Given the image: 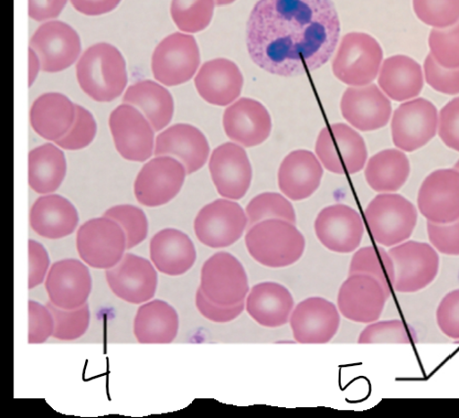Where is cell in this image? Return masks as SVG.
<instances>
[{"label": "cell", "instance_id": "cell-55", "mask_svg": "<svg viewBox=\"0 0 459 418\" xmlns=\"http://www.w3.org/2000/svg\"><path fill=\"white\" fill-rule=\"evenodd\" d=\"M29 55V84L30 87L38 78L39 72L41 69V64L37 53L33 49L30 48Z\"/></svg>", "mask_w": 459, "mask_h": 418}, {"label": "cell", "instance_id": "cell-42", "mask_svg": "<svg viewBox=\"0 0 459 418\" xmlns=\"http://www.w3.org/2000/svg\"><path fill=\"white\" fill-rule=\"evenodd\" d=\"M416 16L426 25L446 29L459 20V0H413Z\"/></svg>", "mask_w": 459, "mask_h": 418}, {"label": "cell", "instance_id": "cell-49", "mask_svg": "<svg viewBox=\"0 0 459 418\" xmlns=\"http://www.w3.org/2000/svg\"><path fill=\"white\" fill-rule=\"evenodd\" d=\"M436 320L443 335L459 340V289L443 297L436 310Z\"/></svg>", "mask_w": 459, "mask_h": 418}, {"label": "cell", "instance_id": "cell-53", "mask_svg": "<svg viewBox=\"0 0 459 418\" xmlns=\"http://www.w3.org/2000/svg\"><path fill=\"white\" fill-rule=\"evenodd\" d=\"M66 4L67 0H29V16L38 22L56 18Z\"/></svg>", "mask_w": 459, "mask_h": 418}, {"label": "cell", "instance_id": "cell-3", "mask_svg": "<svg viewBox=\"0 0 459 418\" xmlns=\"http://www.w3.org/2000/svg\"><path fill=\"white\" fill-rule=\"evenodd\" d=\"M245 244L252 258L259 264L279 269L302 258L306 240L295 223L284 220H266L250 227Z\"/></svg>", "mask_w": 459, "mask_h": 418}, {"label": "cell", "instance_id": "cell-2", "mask_svg": "<svg viewBox=\"0 0 459 418\" xmlns=\"http://www.w3.org/2000/svg\"><path fill=\"white\" fill-rule=\"evenodd\" d=\"M81 89L98 102H111L127 83L126 61L120 50L100 42L84 51L77 65Z\"/></svg>", "mask_w": 459, "mask_h": 418}, {"label": "cell", "instance_id": "cell-5", "mask_svg": "<svg viewBox=\"0 0 459 418\" xmlns=\"http://www.w3.org/2000/svg\"><path fill=\"white\" fill-rule=\"evenodd\" d=\"M394 263L393 291L415 293L429 287L440 269V257L432 245L404 241L389 250Z\"/></svg>", "mask_w": 459, "mask_h": 418}, {"label": "cell", "instance_id": "cell-23", "mask_svg": "<svg viewBox=\"0 0 459 418\" xmlns=\"http://www.w3.org/2000/svg\"><path fill=\"white\" fill-rule=\"evenodd\" d=\"M344 119L360 132H373L388 125L392 104L377 84L349 88L341 100Z\"/></svg>", "mask_w": 459, "mask_h": 418}, {"label": "cell", "instance_id": "cell-50", "mask_svg": "<svg viewBox=\"0 0 459 418\" xmlns=\"http://www.w3.org/2000/svg\"><path fill=\"white\" fill-rule=\"evenodd\" d=\"M437 133L448 148L459 152V98L444 106L439 114Z\"/></svg>", "mask_w": 459, "mask_h": 418}, {"label": "cell", "instance_id": "cell-7", "mask_svg": "<svg viewBox=\"0 0 459 418\" xmlns=\"http://www.w3.org/2000/svg\"><path fill=\"white\" fill-rule=\"evenodd\" d=\"M316 153L325 168L337 175H353L365 168L368 148L364 138L346 124H333L318 135Z\"/></svg>", "mask_w": 459, "mask_h": 418}, {"label": "cell", "instance_id": "cell-22", "mask_svg": "<svg viewBox=\"0 0 459 418\" xmlns=\"http://www.w3.org/2000/svg\"><path fill=\"white\" fill-rule=\"evenodd\" d=\"M49 301L56 307L74 309L87 304L92 291L89 267L79 260L65 259L52 265L47 275Z\"/></svg>", "mask_w": 459, "mask_h": 418}, {"label": "cell", "instance_id": "cell-6", "mask_svg": "<svg viewBox=\"0 0 459 418\" xmlns=\"http://www.w3.org/2000/svg\"><path fill=\"white\" fill-rule=\"evenodd\" d=\"M383 60L379 42L364 33H350L341 41L333 64L335 77L351 87H365L377 77Z\"/></svg>", "mask_w": 459, "mask_h": 418}, {"label": "cell", "instance_id": "cell-29", "mask_svg": "<svg viewBox=\"0 0 459 418\" xmlns=\"http://www.w3.org/2000/svg\"><path fill=\"white\" fill-rule=\"evenodd\" d=\"M78 223L77 209L68 199L57 195L39 197L30 212V228L48 239L69 237Z\"/></svg>", "mask_w": 459, "mask_h": 418}, {"label": "cell", "instance_id": "cell-11", "mask_svg": "<svg viewBox=\"0 0 459 418\" xmlns=\"http://www.w3.org/2000/svg\"><path fill=\"white\" fill-rule=\"evenodd\" d=\"M199 65L196 39L181 33L170 35L160 42L152 62L154 78L167 87L187 83L194 78Z\"/></svg>", "mask_w": 459, "mask_h": 418}, {"label": "cell", "instance_id": "cell-45", "mask_svg": "<svg viewBox=\"0 0 459 418\" xmlns=\"http://www.w3.org/2000/svg\"><path fill=\"white\" fill-rule=\"evenodd\" d=\"M98 132L94 117L87 109L76 105V117L68 134L56 142V145L66 150H80L88 147Z\"/></svg>", "mask_w": 459, "mask_h": 418}, {"label": "cell", "instance_id": "cell-17", "mask_svg": "<svg viewBox=\"0 0 459 418\" xmlns=\"http://www.w3.org/2000/svg\"><path fill=\"white\" fill-rule=\"evenodd\" d=\"M105 276L112 292L127 303H146L156 294L157 272L143 257L125 254L118 264L106 270Z\"/></svg>", "mask_w": 459, "mask_h": 418}, {"label": "cell", "instance_id": "cell-24", "mask_svg": "<svg viewBox=\"0 0 459 418\" xmlns=\"http://www.w3.org/2000/svg\"><path fill=\"white\" fill-rule=\"evenodd\" d=\"M223 128L232 142L244 147H255L269 138L272 117L265 107L251 99H240L223 114Z\"/></svg>", "mask_w": 459, "mask_h": 418}, {"label": "cell", "instance_id": "cell-8", "mask_svg": "<svg viewBox=\"0 0 459 418\" xmlns=\"http://www.w3.org/2000/svg\"><path fill=\"white\" fill-rule=\"evenodd\" d=\"M199 289L211 302L221 306L245 302L250 292L247 271L228 252L213 254L203 265Z\"/></svg>", "mask_w": 459, "mask_h": 418}, {"label": "cell", "instance_id": "cell-38", "mask_svg": "<svg viewBox=\"0 0 459 418\" xmlns=\"http://www.w3.org/2000/svg\"><path fill=\"white\" fill-rule=\"evenodd\" d=\"M215 4L216 0H173L170 15L181 31L195 34L210 25Z\"/></svg>", "mask_w": 459, "mask_h": 418}, {"label": "cell", "instance_id": "cell-43", "mask_svg": "<svg viewBox=\"0 0 459 418\" xmlns=\"http://www.w3.org/2000/svg\"><path fill=\"white\" fill-rule=\"evenodd\" d=\"M431 55L446 69L459 68V22L446 29H433L429 36Z\"/></svg>", "mask_w": 459, "mask_h": 418}, {"label": "cell", "instance_id": "cell-12", "mask_svg": "<svg viewBox=\"0 0 459 418\" xmlns=\"http://www.w3.org/2000/svg\"><path fill=\"white\" fill-rule=\"evenodd\" d=\"M186 170L170 156H157L146 163L134 182V195L146 207H159L172 201L183 188Z\"/></svg>", "mask_w": 459, "mask_h": 418}, {"label": "cell", "instance_id": "cell-20", "mask_svg": "<svg viewBox=\"0 0 459 418\" xmlns=\"http://www.w3.org/2000/svg\"><path fill=\"white\" fill-rule=\"evenodd\" d=\"M209 169L221 196L239 200L247 196L253 171L248 155L241 145L227 143L217 147L211 155Z\"/></svg>", "mask_w": 459, "mask_h": 418}, {"label": "cell", "instance_id": "cell-54", "mask_svg": "<svg viewBox=\"0 0 459 418\" xmlns=\"http://www.w3.org/2000/svg\"><path fill=\"white\" fill-rule=\"evenodd\" d=\"M71 3L83 15L100 16L113 12L121 0H71Z\"/></svg>", "mask_w": 459, "mask_h": 418}, {"label": "cell", "instance_id": "cell-31", "mask_svg": "<svg viewBox=\"0 0 459 418\" xmlns=\"http://www.w3.org/2000/svg\"><path fill=\"white\" fill-rule=\"evenodd\" d=\"M76 117V105L67 96L42 94L31 106L30 120L35 132L50 142H57L71 130Z\"/></svg>", "mask_w": 459, "mask_h": 418}, {"label": "cell", "instance_id": "cell-34", "mask_svg": "<svg viewBox=\"0 0 459 418\" xmlns=\"http://www.w3.org/2000/svg\"><path fill=\"white\" fill-rule=\"evenodd\" d=\"M123 101L140 110L155 132L162 131L173 119L175 103L172 94L153 81H142L131 85Z\"/></svg>", "mask_w": 459, "mask_h": 418}, {"label": "cell", "instance_id": "cell-26", "mask_svg": "<svg viewBox=\"0 0 459 418\" xmlns=\"http://www.w3.org/2000/svg\"><path fill=\"white\" fill-rule=\"evenodd\" d=\"M243 83L242 73L237 64L224 58L206 62L195 78V87L201 98L221 107L239 98Z\"/></svg>", "mask_w": 459, "mask_h": 418}, {"label": "cell", "instance_id": "cell-47", "mask_svg": "<svg viewBox=\"0 0 459 418\" xmlns=\"http://www.w3.org/2000/svg\"><path fill=\"white\" fill-rule=\"evenodd\" d=\"M55 334V318L48 306L29 301V343L42 344Z\"/></svg>", "mask_w": 459, "mask_h": 418}, {"label": "cell", "instance_id": "cell-57", "mask_svg": "<svg viewBox=\"0 0 459 418\" xmlns=\"http://www.w3.org/2000/svg\"><path fill=\"white\" fill-rule=\"evenodd\" d=\"M455 169L459 170V160L457 161L456 164L455 165Z\"/></svg>", "mask_w": 459, "mask_h": 418}, {"label": "cell", "instance_id": "cell-51", "mask_svg": "<svg viewBox=\"0 0 459 418\" xmlns=\"http://www.w3.org/2000/svg\"><path fill=\"white\" fill-rule=\"evenodd\" d=\"M196 307L199 313L213 323L226 324L238 318L245 308V302L236 306H221L212 303L198 289L195 297Z\"/></svg>", "mask_w": 459, "mask_h": 418}, {"label": "cell", "instance_id": "cell-37", "mask_svg": "<svg viewBox=\"0 0 459 418\" xmlns=\"http://www.w3.org/2000/svg\"><path fill=\"white\" fill-rule=\"evenodd\" d=\"M364 274L377 280L391 294L394 277V263L389 252L383 248H368L358 250L351 258L349 274Z\"/></svg>", "mask_w": 459, "mask_h": 418}, {"label": "cell", "instance_id": "cell-13", "mask_svg": "<svg viewBox=\"0 0 459 418\" xmlns=\"http://www.w3.org/2000/svg\"><path fill=\"white\" fill-rule=\"evenodd\" d=\"M439 114L424 99L404 102L394 112L391 123L393 143L404 152H413L430 143L437 132Z\"/></svg>", "mask_w": 459, "mask_h": 418}, {"label": "cell", "instance_id": "cell-19", "mask_svg": "<svg viewBox=\"0 0 459 418\" xmlns=\"http://www.w3.org/2000/svg\"><path fill=\"white\" fill-rule=\"evenodd\" d=\"M290 323L293 337L300 344H326L337 335L341 318L333 303L311 297L294 308Z\"/></svg>", "mask_w": 459, "mask_h": 418}, {"label": "cell", "instance_id": "cell-33", "mask_svg": "<svg viewBox=\"0 0 459 418\" xmlns=\"http://www.w3.org/2000/svg\"><path fill=\"white\" fill-rule=\"evenodd\" d=\"M378 84L383 92L394 101L418 98L424 87L421 66L409 57H389L383 62Z\"/></svg>", "mask_w": 459, "mask_h": 418}, {"label": "cell", "instance_id": "cell-15", "mask_svg": "<svg viewBox=\"0 0 459 418\" xmlns=\"http://www.w3.org/2000/svg\"><path fill=\"white\" fill-rule=\"evenodd\" d=\"M110 128L120 155L133 162H145L154 153V128L134 106L122 104L111 113Z\"/></svg>", "mask_w": 459, "mask_h": 418}, {"label": "cell", "instance_id": "cell-52", "mask_svg": "<svg viewBox=\"0 0 459 418\" xmlns=\"http://www.w3.org/2000/svg\"><path fill=\"white\" fill-rule=\"evenodd\" d=\"M50 266L47 249L35 240L29 241V289L45 282Z\"/></svg>", "mask_w": 459, "mask_h": 418}, {"label": "cell", "instance_id": "cell-27", "mask_svg": "<svg viewBox=\"0 0 459 418\" xmlns=\"http://www.w3.org/2000/svg\"><path fill=\"white\" fill-rule=\"evenodd\" d=\"M323 176V166L314 153L308 150H295L282 161L279 187L287 198L301 201L314 195Z\"/></svg>", "mask_w": 459, "mask_h": 418}, {"label": "cell", "instance_id": "cell-46", "mask_svg": "<svg viewBox=\"0 0 459 418\" xmlns=\"http://www.w3.org/2000/svg\"><path fill=\"white\" fill-rule=\"evenodd\" d=\"M424 73L427 83L436 91L448 95L459 94V68L442 67L430 53L424 62Z\"/></svg>", "mask_w": 459, "mask_h": 418}, {"label": "cell", "instance_id": "cell-56", "mask_svg": "<svg viewBox=\"0 0 459 418\" xmlns=\"http://www.w3.org/2000/svg\"><path fill=\"white\" fill-rule=\"evenodd\" d=\"M236 2V0H216V4L219 6L229 5Z\"/></svg>", "mask_w": 459, "mask_h": 418}, {"label": "cell", "instance_id": "cell-36", "mask_svg": "<svg viewBox=\"0 0 459 418\" xmlns=\"http://www.w3.org/2000/svg\"><path fill=\"white\" fill-rule=\"evenodd\" d=\"M411 174L410 160L398 149H386L372 156L366 168L368 186L380 193L400 190Z\"/></svg>", "mask_w": 459, "mask_h": 418}, {"label": "cell", "instance_id": "cell-16", "mask_svg": "<svg viewBox=\"0 0 459 418\" xmlns=\"http://www.w3.org/2000/svg\"><path fill=\"white\" fill-rule=\"evenodd\" d=\"M30 48L39 57L41 70L58 73L73 65L81 55V39L76 30L60 21L41 25L31 37Z\"/></svg>", "mask_w": 459, "mask_h": 418}, {"label": "cell", "instance_id": "cell-14", "mask_svg": "<svg viewBox=\"0 0 459 418\" xmlns=\"http://www.w3.org/2000/svg\"><path fill=\"white\" fill-rule=\"evenodd\" d=\"M390 297L377 278L364 274H349L340 287L337 306L347 319L372 324L380 318Z\"/></svg>", "mask_w": 459, "mask_h": 418}, {"label": "cell", "instance_id": "cell-40", "mask_svg": "<svg viewBox=\"0 0 459 418\" xmlns=\"http://www.w3.org/2000/svg\"><path fill=\"white\" fill-rule=\"evenodd\" d=\"M47 306L55 318L53 337L64 341L76 340L88 331L91 323V310L88 303L74 309L58 308L50 301Z\"/></svg>", "mask_w": 459, "mask_h": 418}, {"label": "cell", "instance_id": "cell-9", "mask_svg": "<svg viewBox=\"0 0 459 418\" xmlns=\"http://www.w3.org/2000/svg\"><path fill=\"white\" fill-rule=\"evenodd\" d=\"M77 249L81 259L93 269L108 270L123 259L127 249L126 233L110 218L92 219L79 229Z\"/></svg>", "mask_w": 459, "mask_h": 418}, {"label": "cell", "instance_id": "cell-28", "mask_svg": "<svg viewBox=\"0 0 459 418\" xmlns=\"http://www.w3.org/2000/svg\"><path fill=\"white\" fill-rule=\"evenodd\" d=\"M245 307L255 323L264 327L276 328L290 320L295 303L285 286L265 282L253 286L245 300Z\"/></svg>", "mask_w": 459, "mask_h": 418}, {"label": "cell", "instance_id": "cell-21", "mask_svg": "<svg viewBox=\"0 0 459 418\" xmlns=\"http://www.w3.org/2000/svg\"><path fill=\"white\" fill-rule=\"evenodd\" d=\"M418 206L427 222L448 223L459 219V170L441 169L427 177L419 191Z\"/></svg>", "mask_w": 459, "mask_h": 418}, {"label": "cell", "instance_id": "cell-41", "mask_svg": "<svg viewBox=\"0 0 459 418\" xmlns=\"http://www.w3.org/2000/svg\"><path fill=\"white\" fill-rule=\"evenodd\" d=\"M118 222L126 237L127 250L143 242L148 234V220L144 212L133 205H118L107 210L104 215Z\"/></svg>", "mask_w": 459, "mask_h": 418}, {"label": "cell", "instance_id": "cell-48", "mask_svg": "<svg viewBox=\"0 0 459 418\" xmlns=\"http://www.w3.org/2000/svg\"><path fill=\"white\" fill-rule=\"evenodd\" d=\"M427 232L433 248L444 255L459 256V219L448 223L427 222Z\"/></svg>", "mask_w": 459, "mask_h": 418}, {"label": "cell", "instance_id": "cell-30", "mask_svg": "<svg viewBox=\"0 0 459 418\" xmlns=\"http://www.w3.org/2000/svg\"><path fill=\"white\" fill-rule=\"evenodd\" d=\"M151 258L159 272L178 276L195 266L197 254L187 234L176 229H166L152 238Z\"/></svg>", "mask_w": 459, "mask_h": 418}, {"label": "cell", "instance_id": "cell-4", "mask_svg": "<svg viewBox=\"0 0 459 418\" xmlns=\"http://www.w3.org/2000/svg\"><path fill=\"white\" fill-rule=\"evenodd\" d=\"M366 220L373 239L394 248L411 239L419 220L413 204L394 193H381L366 209Z\"/></svg>", "mask_w": 459, "mask_h": 418}, {"label": "cell", "instance_id": "cell-39", "mask_svg": "<svg viewBox=\"0 0 459 418\" xmlns=\"http://www.w3.org/2000/svg\"><path fill=\"white\" fill-rule=\"evenodd\" d=\"M248 226L266 220H284L296 223L295 209L280 193L264 192L254 197L247 207Z\"/></svg>", "mask_w": 459, "mask_h": 418}, {"label": "cell", "instance_id": "cell-32", "mask_svg": "<svg viewBox=\"0 0 459 418\" xmlns=\"http://www.w3.org/2000/svg\"><path fill=\"white\" fill-rule=\"evenodd\" d=\"M178 327L176 309L162 300L141 306L134 321V336L142 344H169L177 338Z\"/></svg>", "mask_w": 459, "mask_h": 418}, {"label": "cell", "instance_id": "cell-10", "mask_svg": "<svg viewBox=\"0 0 459 418\" xmlns=\"http://www.w3.org/2000/svg\"><path fill=\"white\" fill-rule=\"evenodd\" d=\"M247 226V211L227 198L203 207L195 221L198 240L213 249L227 248L238 242Z\"/></svg>", "mask_w": 459, "mask_h": 418}, {"label": "cell", "instance_id": "cell-18", "mask_svg": "<svg viewBox=\"0 0 459 418\" xmlns=\"http://www.w3.org/2000/svg\"><path fill=\"white\" fill-rule=\"evenodd\" d=\"M315 231L325 248L349 254L359 248L365 226L355 209L344 204H335L320 211L315 222Z\"/></svg>", "mask_w": 459, "mask_h": 418}, {"label": "cell", "instance_id": "cell-35", "mask_svg": "<svg viewBox=\"0 0 459 418\" xmlns=\"http://www.w3.org/2000/svg\"><path fill=\"white\" fill-rule=\"evenodd\" d=\"M67 173L65 155L56 145H40L29 155V184L39 195L56 191Z\"/></svg>", "mask_w": 459, "mask_h": 418}, {"label": "cell", "instance_id": "cell-44", "mask_svg": "<svg viewBox=\"0 0 459 418\" xmlns=\"http://www.w3.org/2000/svg\"><path fill=\"white\" fill-rule=\"evenodd\" d=\"M359 344H411L410 331L402 320H384L369 324L360 332Z\"/></svg>", "mask_w": 459, "mask_h": 418}, {"label": "cell", "instance_id": "cell-25", "mask_svg": "<svg viewBox=\"0 0 459 418\" xmlns=\"http://www.w3.org/2000/svg\"><path fill=\"white\" fill-rule=\"evenodd\" d=\"M154 154L178 159L185 166L187 175H191L206 164L210 146L199 128L188 124H178L158 135Z\"/></svg>", "mask_w": 459, "mask_h": 418}, {"label": "cell", "instance_id": "cell-1", "mask_svg": "<svg viewBox=\"0 0 459 418\" xmlns=\"http://www.w3.org/2000/svg\"><path fill=\"white\" fill-rule=\"evenodd\" d=\"M340 30L333 0H259L248 21L247 48L261 69L301 76L329 61Z\"/></svg>", "mask_w": 459, "mask_h": 418}]
</instances>
